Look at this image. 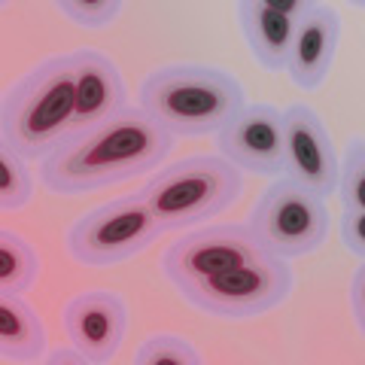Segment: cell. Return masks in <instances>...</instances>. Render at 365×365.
Listing matches in <instances>:
<instances>
[{"instance_id":"cell-16","label":"cell","mask_w":365,"mask_h":365,"mask_svg":"<svg viewBox=\"0 0 365 365\" xmlns=\"http://www.w3.org/2000/svg\"><path fill=\"white\" fill-rule=\"evenodd\" d=\"M40 274V256L25 237L0 232V295H25Z\"/></svg>"},{"instance_id":"cell-7","label":"cell","mask_w":365,"mask_h":365,"mask_svg":"<svg viewBox=\"0 0 365 365\" xmlns=\"http://www.w3.org/2000/svg\"><path fill=\"white\" fill-rule=\"evenodd\" d=\"M195 311L222 319H244L274 311L292 292V271L277 256H262L247 265L204 280H182L174 287Z\"/></svg>"},{"instance_id":"cell-12","label":"cell","mask_w":365,"mask_h":365,"mask_svg":"<svg viewBox=\"0 0 365 365\" xmlns=\"http://www.w3.org/2000/svg\"><path fill=\"white\" fill-rule=\"evenodd\" d=\"M311 6V0H244L237 4V21H241L244 40L256 55L259 67L271 73L287 71L295 28Z\"/></svg>"},{"instance_id":"cell-15","label":"cell","mask_w":365,"mask_h":365,"mask_svg":"<svg viewBox=\"0 0 365 365\" xmlns=\"http://www.w3.org/2000/svg\"><path fill=\"white\" fill-rule=\"evenodd\" d=\"M46 356V326L21 295H0V359L40 362Z\"/></svg>"},{"instance_id":"cell-21","label":"cell","mask_w":365,"mask_h":365,"mask_svg":"<svg viewBox=\"0 0 365 365\" xmlns=\"http://www.w3.org/2000/svg\"><path fill=\"white\" fill-rule=\"evenodd\" d=\"M338 237L347 253L362 256L365 253V210H344L338 222Z\"/></svg>"},{"instance_id":"cell-22","label":"cell","mask_w":365,"mask_h":365,"mask_svg":"<svg viewBox=\"0 0 365 365\" xmlns=\"http://www.w3.org/2000/svg\"><path fill=\"white\" fill-rule=\"evenodd\" d=\"M350 314L356 319V326H365V268L356 265L350 277Z\"/></svg>"},{"instance_id":"cell-18","label":"cell","mask_w":365,"mask_h":365,"mask_svg":"<svg viewBox=\"0 0 365 365\" xmlns=\"http://www.w3.org/2000/svg\"><path fill=\"white\" fill-rule=\"evenodd\" d=\"M34 195V180L28 162L9 146H0V210L16 213Z\"/></svg>"},{"instance_id":"cell-17","label":"cell","mask_w":365,"mask_h":365,"mask_svg":"<svg viewBox=\"0 0 365 365\" xmlns=\"http://www.w3.org/2000/svg\"><path fill=\"white\" fill-rule=\"evenodd\" d=\"M335 195L344 204V210H365V140L359 134L350 137L344 155H338Z\"/></svg>"},{"instance_id":"cell-13","label":"cell","mask_w":365,"mask_h":365,"mask_svg":"<svg viewBox=\"0 0 365 365\" xmlns=\"http://www.w3.org/2000/svg\"><path fill=\"white\" fill-rule=\"evenodd\" d=\"M73 73H76V101H73L71 134L95 128V125L119 116L128 107V88H125L122 71L107 52L76 49Z\"/></svg>"},{"instance_id":"cell-11","label":"cell","mask_w":365,"mask_h":365,"mask_svg":"<svg viewBox=\"0 0 365 365\" xmlns=\"http://www.w3.org/2000/svg\"><path fill=\"white\" fill-rule=\"evenodd\" d=\"M61 323L86 362H110L128 332V304L119 292L86 289L64 304Z\"/></svg>"},{"instance_id":"cell-8","label":"cell","mask_w":365,"mask_h":365,"mask_svg":"<svg viewBox=\"0 0 365 365\" xmlns=\"http://www.w3.org/2000/svg\"><path fill=\"white\" fill-rule=\"evenodd\" d=\"M262 256L268 253L256 244V237L250 235L247 225L225 222V225H207L201 232H189L177 237L165 250L162 271L177 287L182 280L216 277V274L247 265V262H256Z\"/></svg>"},{"instance_id":"cell-1","label":"cell","mask_w":365,"mask_h":365,"mask_svg":"<svg viewBox=\"0 0 365 365\" xmlns=\"http://www.w3.org/2000/svg\"><path fill=\"white\" fill-rule=\"evenodd\" d=\"M177 134L168 131L140 107H125L119 116L88 131L67 134L43 158L40 182L52 195H88L113 182L140 177L165 162Z\"/></svg>"},{"instance_id":"cell-5","label":"cell","mask_w":365,"mask_h":365,"mask_svg":"<svg viewBox=\"0 0 365 365\" xmlns=\"http://www.w3.org/2000/svg\"><path fill=\"white\" fill-rule=\"evenodd\" d=\"M329 222L332 216H329L326 198L314 195L287 177H277L256 198L244 225L265 253L289 262L314 253L326 241Z\"/></svg>"},{"instance_id":"cell-2","label":"cell","mask_w":365,"mask_h":365,"mask_svg":"<svg viewBox=\"0 0 365 365\" xmlns=\"http://www.w3.org/2000/svg\"><path fill=\"white\" fill-rule=\"evenodd\" d=\"M76 101L73 52L49 55L4 91L0 134L4 146L25 162L46 158L71 134Z\"/></svg>"},{"instance_id":"cell-3","label":"cell","mask_w":365,"mask_h":365,"mask_svg":"<svg viewBox=\"0 0 365 365\" xmlns=\"http://www.w3.org/2000/svg\"><path fill=\"white\" fill-rule=\"evenodd\" d=\"M247 107L244 86L207 64H165L146 73L140 110L182 137L216 134Z\"/></svg>"},{"instance_id":"cell-23","label":"cell","mask_w":365,"mask_h":365,"mask_svg":"<svg viewBox=\"0 0 365 365\" xmlns=\"http://www.w3.org/2000/svg\"><path fill=\"white\" fill-rule=\"evenodd\" d=\"M43 362H49V365H86V356L71 344V347H58V350L46 353Z\"/></svg>"},{"instance_id":"cell-4","label":"cell","mask_w":365,"mask_h":365,"mask_svg":"<svg viewBox=\"0 0 365 365\" xmlns=\"http://www.w3.org/2000/svg\"><path fill=\"white\" fill-rule=\"evenodd\" d=\"M244 177L222 155H189L162 168L140 189L165 232L207 222L241 198Z\"/></svg>"},{"instance_id":"cell-20","label":"cell","mask_w":365,"mask_h":365,"mask_svg":"<svg viewBox=\"0 0 365 365\" xmlns=\"http://www.w3.org/2000/svg\"><path fill=\"white\" fill-rule=\"evenodd\" d=\"M58 13L73 21L79 28H107L113 21H119L122 16V4L119 0H58L52 4Z\"/></svg>"},{"instance_id":"cell-6","label":"cell","mask_w":365,"mask_h":365,"mask_svg":"<svg viewBox=\"0 0 365 365\" xmlns=\"http://www.w3.org/2000/svg\"><path fill=\"white\" fill-rule=\"evenodd\" d=\"M162 232L165 228L155 220L153 207L140 198V192H134L79 216L67 228V253L79 265L110 268L143 253Z\"/></svg>"},{"instance_id":"cell-9","label":"cell","mask_w":365,"mask_h":365,"mask_svg":"<svg viewBox=\"0 0 365 365\" xmlns=\"http://www.w3.org/2000/svg\"><path fill=\"white\" fill-rule=\"evenodd\" d=\"M283 177L319 198L338 189V153L323 119L307 104L283 110Z\"/></svg>"},{"instance_id":"cell-14","label":"cell","mask_w":365,"mask_h":365,"mask_svg":"<svg viewBox=\"0 0 365 365\" xmlns=\"http://www.w3.org/2000/svg\"><path fill=\"white\" fill-rule=\"evenodd\" d=\"M341 43V19L329 4H314L299 21L287 58V73L299 88L314 91L332 71Z\"/></svg>"},{"instance_id":"cell-19","label":"cell","mask_w":365,"mask_h":365,"mask_svg":"<svg viewBox=\"0 0 365 365\" xmlns=\"http://www.w3.org/2000/svg\"><path fill=\"white\" fill-rule=\"evenodd\" d=\"M137 365H201L204 356L192 341L180 338V335H153L146 338L134 353Z\"/></svg>"},{"instance_id":"cell-10","label":"cell","mask_w":365,"mask_h":365,"mask_svg":"<svg viewBox=\"0 0 365 365\" xmlns=\"http://www.w3.org/2000/svg\"><path fill=\"white\" fill-rule=\"evenodd\" d=\"M216 150L237 170L283 177V110L274 104H247L216 131Z\"/></svg>"}]
</instances>
